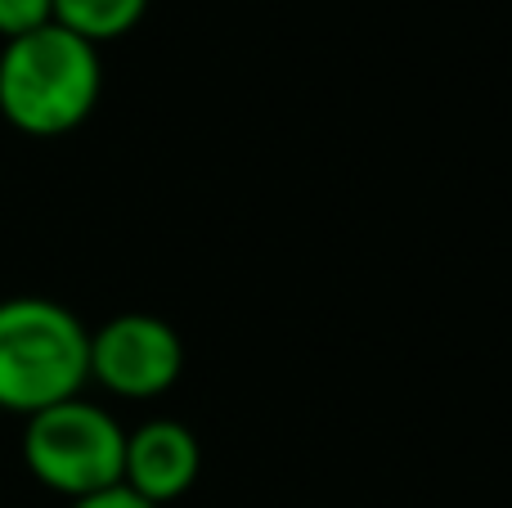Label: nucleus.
Instances as JSON below:
<instances>
[{"label":"nucleus","instance_id":"1","mask_svg":"<svg viewBox=\"0 0 512 508\" xmlns=\"http://www.w3.org/2000/svg\"><path fill=\"white\" fill-rule=\"evenodd\" d=\"M104 68L99 45L45 23L0 50V117L23 135H68L95 113Z\"/></svg>","mask_w":512,"mask_h":508},{"label":"nucleus","instance_id":"2","mask_svg":"<svg viewBox=\"0 0 512 508\" xmlns=\"http://www.w3.org/2000/svg\"><path fill=\"white\" fill-rule=\"evenodd\" d=\"M90 383V329L50 297L0 302V410L36 414Z\"/></svg>","mask_w":512,"mask_h":508},{"label":"nucleus","instance_id":"3","mask_svg":"<svg viewBox=\"0 0 512 508\" xmlns=\"http://www.w3.org/2000/svg\"><path fill=\"white\" fill-rule=\"evenodd\" d=\"M126 432L104 405L72 396L50 410L27 414L23 428V464L41 486L86 500L95 491L122 482Z\"/></svg>","mask_w":512,"mask_h":508},{"label":"nucleus","instance_id":"4","mask_svg":"<svg viewBox=\"0 0 512 508\" xmlns=\"http://www.w3.org/2000/svg\"><path fill=\"white\" fill-rule=\"evenodd\" d=\"M185 369V342L162 315L126 311L90 333V378L113 396L149 401L176 387Z\"/></svg>","mask_w":512,"mask_h":508},{"label":"nucleus","instance_id":"5","mask_svg":"<svg viewBox=\"0 0 512 508\" xmlns=\"http://www.w3.org/2000/svg\"><path fill=\"white\" fill-rule=\"evenodd\" d=\"M203 450L198 437L176 419H149L135 432H126L122 455V486L149 504H171L198 482Z\"/></svg>","mask_w":512,"mask_h":508},{"label":"nucleus","instance_id":"6","mask_svg":"<svg viewBox=\"0 0 512 508\" xmlns=\"http://www.w3.org/2000/svg\"><path fill=\"white\" fill-rule=\"evenodd\" d=\"M149 0H54V23L90 45L126 36L144 18Z\"/></svg>","mask_w":512,"mask_h":508},{"label":"nucleus","instance_id":"7","mask_svg":"<svg viewBox=\"0 0 512 508\" xmlns=\"http://www.w3.org/2000/svg\"><path fill=\"white\" fill-rule=\"evenodd\" d=\"M54 23V0H0V36L14 41L36 27Z\"/></svg>","mask_w":512,"mask_h":508},{"label":"nucleus","instance_id":"8","mask_svg":"<svg viewBox=\"0 0 512 508\" xmlns=\"http://www.w3.org/2000/svg\"><path fill=\"white\" fill-rule=\"evenodd\" d=\"M72 508H158V504L140 500V495H135V491H126V486L117 482V486H108V491L86 495V500H72Z\"/></svg>","mask_w":512,"mask_h":508}]
</instances>
